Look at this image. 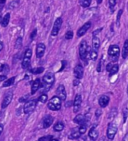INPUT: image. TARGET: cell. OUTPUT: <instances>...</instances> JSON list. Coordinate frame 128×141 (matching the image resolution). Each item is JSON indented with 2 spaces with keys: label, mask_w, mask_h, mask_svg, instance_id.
I'll list each match as a JSON object with an SVG mask.
<instances>
[{
  "label": "cell",
  "mask_w": 128,
  "mask_h": 141,
  "mask_svg": "<svg viewBox=\"0 0 128 141\" xmlns=\"http://www.w3.org/2000/svg\"><path fill=\"white\" fill-rule=\"evenodd\" d=\"M55 81L54 75L52 72H47L43 77L42 88L45 91H48Z\"/></svg>",
  "instance_id": "obj_1"
},
{
  "label": "cell",
  "mask_w": 128,
  "mask_h": 141,
  "mask_svg": "<svg viewBox=\"0 0 128 141\" xmlns=\"http://www.w3.org/2000/svg\"><path fill=\"white\" fill-rule=\"evenodd\" d=\"M48 107L52 111H57L61 108V100L57 96L53 97L49 100Z\"/></svg>",
  "instance_id": "obj_2"
},
{
  "label": "cell",
  "mask_w": 128,
  "mask_h": 141,
  "mask_svg": "<svg viewBox=\"0 0 128 141\" xmlns=\"http://www.w3.org/2000/svg\"><path fill=\"white\" fill-rule=\"evenodd\" d=\"M118 131V125L115 122L109 123L107 129V137L109 140H113Z\"/></svg>",
  "instance_id": "obj_3"
},
{
  "label": "cell",
  "mask_w": 128,
  "mask_h": 141,
  "mask_svg": "<svg viewBox=\"0 0 128 141\" xmlns=\"http://www.w3.org/2000/svg\"><path fill=\"white\" fill-rule=\"evenodd\" d=\"M32 57V50L28 48L26 49L24 54V57L23 59V62H22V67L24 69H27L30 65V59Z\"/></svg>",
  "instance_id": "obj_4"
},
{
  "label": "cell",
  "mask_w": 128,
  "mask_h": 141,
  "mask_svg": "<svg viewBox=\"0 0 128 141\" xmlns=\"http://www.w3.org/2000/svg\"><path fill=\"white\" fill-rule=\"evenodd\" d=\"M37 105V101L36 100H30L27 103H26L24 106V112L25 114H28L30 112H32L34 109H36Z\"/></svg>",
  "instance_id": "obj_5"
},
{
  "label": "cell",
  "mask_w": 128,
  "mask_h": 141,
  "mask_svg": "<svg viewBox=\"0 0 128 141\" xmlns=\"http://www.w3.org/2000/svg\"><path fill=\"white\" fill-rule=\"evenodd\" d=\"M119 54H120V48L117 45H111L109 48L108 50V54L109 56L115 58L114 60H117L118 58L119 57Z\"/></svg>",
  "instance_id": "obj_6"
},
{
  "label": "cell",
  "mask_w": 128,
  "mask_h": 141,
  "mask_svg": "<svg viewBox=\"0 0 128 141\" xmlns=\"http://www.w3.org/2000/svg\"><path fill=\"white\" fill-rule=\"evenodd\" d=\"M88 52V47L87 45V42L85 41L82 42L80 47H79V54H80V58L82 60H85V58H87V54Z\"/></svg>",
  "instance_id": "obj_7"
},
{
  "label": "cell",
  "mask_w": 128,
  "mask_h": 141,
  "mask_svg": "<svg viewBox=\"0 0 128 141\" xmlns=\"http://www.w3.org/2000/svg\"><path fill=\"white\" fill-rule=\"evenodd\" d=\"M62 23H63V20H62V18H59L55 20L54 26H53V29H52V31H51V35L53 36H57L58 32H59L60 28H61Z\"/></svg>",
  "instance_id": "obj_8"
},
{
  "label": "cell",
  "mask_w": 128,
  "mask_h": 141,
  "mask_svg": "<svg viewBox=\"0 0 128 141\" xmlns=\"http://www.w3.org/2000/svg\"><path fill=\"white\" fill-rule=\"evenodd\" d=\"M13 99V93L12 92H8L5 94V96L4 97V99L2 103V108L5 109L7 106L10 104V103L11 102Z\"/></svg>",
  "instance_id": "obj_9"
},
{
  "label": "cell",
  "mask_w": 128,
  "mask_h": 141,
  "mask_svg": "<svg viewBox=\"0 0 128 141\" xmlns=\"http://www.w3.org/2000/svg\"><path fill=\"white\" fill-rule=\"evenodd\" d=\"M90 26H91V23H90V22H87L86 24H84L78 30L77 36H78V37L83 36L84 35L88 32V30L90 28Z\"/></svg>",
  "instance_id": "obj_10"
},
{
  "label": "cell",
  "mask_w": 128,
  "mask_h": 141,
  "mask_svg": "<svg viewBox=\"0 0 128 141\" xmlns=\"http://www.w3.org/2000/svg\"><path fill=\"white\" fill-rule=\"evenodd\" d=\"M57 97L61 100H65L66 99V90H65V88L63 84H60L59 85V87L57 89Z\"/></svg>",
  "instance_id": "obj_11"
},
{
  "label": "cell",
  "mask_w": 128,
  "mask_h": 141,
  "mask_svg": "<svg viewBox=\"0 0 128 141\" xmlns=\"http://www.w3.org/2000/svg\"><path fill=\"white\" fill-rule=\"evenodd\" d=\"M84 75V68L83 66L80 64L77 65L74 69V76L78 79H81Z\"/></svg>",
  "instance_id": "obj_12"
},
{
  "label": "cell",
  "mask_w": 128,
  "mask_h": 141,
  "mask_svg": "<svg viewBox=\"0 0 128 141\" xmlns=\"http://www.w3.org/2000/svg\"><path fill=\"white\" fill-rule=\"evenodd\" d=\"M109 100H110V99L109 97L106 95H102L99 98V105L100 106V107L105 108L108 106Z\"/></svg>",
  "instance_id": "obj_13"
},
{
  "label": "cell",
  "mask_w": 128,
  "mask_h": 141,
  "mask_svg": "<svg viewBox=\"0 0 128 141\" xmlns=\"http://www.w3.org/2000/svg\"><path fill=\"white\" fill-rule=\"evenodd\" d=\"M82 96L80 94H77L75 96V100H74V112H77L78 111V109L80 108V106L82 104Z\"/></svg>",
  "instance_id": "obj_14"
},
{
  "label": "cell",
  "mask_w": 128,
  "mask_h": 141,
  "mask_svg": "<svg viewBox=\"0 0 128 141\" xmlns=\"http://www.w3.org/2000/svg\"><path fill=\"white\" fill-rule=\"evenodd\" d=\"M45 51V45L43 43H39L36 48V56L38 58L43 57Z\"/></svg>",
  "instance_id": "obj_15"
},
{
  "label": "cell",
  "mask_w": 128,
  "mask_h": 141,
  "mask_svg": "<svg viewBox=\"0 0 128 141\" xmlns=\"http://www.w3.org/2000/svg\"><path fill=\"white\" fill-rule=\"evenodd\" d=\"M54 122V118L51 115H46L43 120V128H49Z\"/></svg>",
  "instance_id": "obj_16"
},
{
  "label": "cell",
  "mask_w": 128,
  "mask_h": 141,
  "mask_svg": "<svg viewBox=\"0 0 128 141\" xmlns=\"http://www.w3.org/2000/svg\"><path fill=\"white\" fill-rule=\"evenodd\" d=\"M98 135H99L98 131L95 128H92L89 131L88 136H89V137L90 138V140H96V139L98 138Z\"/></svg>",
  "instance_id": "obj_17"
},
{
  "label": "cell",
  "mask_w": 128,
  "mask_h": 141,
  "mask_svg": "<svg viewBox=\"0 0 128 141\" xmlns=\"http://www.w3.org/2000/svg\"><path fill=\"white\" fill-rule=\"evenodd\" d=\"M73 121L75 123H76L78 125H82V124H86L85 123V117L82 114H79L76 115L75 117V119H73Z\"/></svg>",
  "instance_id": "obj_18"
},
{
  "label": "cell",
  "mask_w": 128,
  "mask_h": 141,
  "mask_svg": "<svg viewBox=\"0 0 128 141\" xmlns=\"http://www.w3.org/2000/svg\"><path fill=\"white\" fill-rule=\"evenodd\" d=\"M92 44H93V49L97 51L100 46V40L96 36H94L93 37V41H92Z\"/></svg>",
  "instance_id": "obj_19"
},
{
  "label": "cell",
  "mask_w": 128,
  "mask_h": 141,
  "mask_svg": "<svg viewBox=\"0 0 128 141\" xmlns=\"http://www.w3.org/2000/svg\"><path fill=\"white\" fill-rule=\"evenodd\" d=\"M39 87H40V79L37 78L34 81V82L32 84V88H31V94H34L38 91Z\"/></svg>",
  "instance_id": "obj_20"
},
{
  "label": "cell",
  "mask_w": 128,
  "mask_h": 141,
  "mask_svg": "<svg viewBox=\"0 0 128 141\" xmlns=\"http://www.w3.org/2000/svg\"><path fill=\"white\" fill-rule=\"evenodd\" d=\"M128 57V39L125 40L124 44L122 49V58L123 59H126Z\"/></svg>",
  "instance_id": "obj_21"
},
{
  "label": "cell",
  "mask_w": 128,
  "mask_h": 141,
  "mask_svg": "<svg viewBox=\"0 0 128 141\" xmlns=\"http://www.w3.org/2000/svg\"><path fill=\"white\" fill-rule=\"evenodd\" d=\"M80 136H81V134L78 131V128H75V129H73L71 131L70 134L69 136V139H72V140L73 139H78V138L80 137Z\"/></svg>",
  "instance_id": "obj_22"
},
{
  "label": "cell",
  "mask_w": 128,
  "mask_h": 141,
  "mask_svg": "<svg viewBox=\"0 0 128 141\" xmlns=\"http://www.w3.org/2000/svg\"><path fill=\"white\" fill-rule=\"evenodd\" d=\"M9 20H10V14L9 13H7L4 16L3 19L2 20V26L3 27H5L8 26V23H9Z\"/></svg>",
  "instance_id": "obj_23"
},
{
  "label": "cell",
  "mask_w": 128,
  "mask_h": 141,
  "mask_svg": "<svg viewBox=\"0 0 128 141\" xmlns=\"http://www.w3.org/2000/svg\"><path fill=\"white\" fill-rule=\"evenodd\" d=\"M119 70V66L118 64H115V65H112L111 70H109V76H112L113 75L116 74Z\"/></svg>",
  "instance_id": "obj_24"
},
{
  "label": "cell",
  "mask_w": 128,
  "mask_h": 141,
  "mask_svg": "<svg viewBox=\"0 0 128 141\" xmlns=\"http://www.w3.org/2000/svg\"><path fill=\"white\" fill-rule=\"evenodd\" d=\"M64 128V125L63 122H57L54 126V130L57 132H60L61 131H63Z\"/></svg>",
  "instance_id": "obj_25"
},
{
  "label": "cell",
  "mask_w": 128,
  "mask_h": 141,
  "mask_svg": "<svg viewBox=\"0 0 128 141\" xmlns=\"http://www.w3.org/2000/svg\"><path fill=\"white\" fill-rule=\"evenodd\" d=\"M14 80H15V77H12V78H11L8 79V80H6V81H5V82L3 83L2 86H3L4 88L9 87V86L12 85L13 84H14Z\"/></svg>",
  "instance_id": "obj_26"
},
{
  "label": "cell",
  "mask_w": 128,
  "mask_h": 141,
  "mask_svg": "<svg viewBox=\"0 0 128 141\" xmlns=\"http://www.w3.org/2000/svg\"><path fill=\"white\" fill-rule=\"evenodd\" d=\"M89 56L90 58L92 60H96V58H97V56H98L97 51L94 50V49L89 51Z\"/></svg>",
  "instance_id": "obj_27"
},
{
  "label": "cell",
  "mask_w": 128,
  "mask_h": 141,
  "mask_svg": "<svg viewBox=\"0 0 128 141\" xmlns=\"http://www.w3.org/2000/svg\"><path fill=\"white\" fill-rule=\"evenodd\" d=\"M92 0H80L79 1V4L81 6H82L83 8H88L90 6V3H91Z\"/></svg>",
  "instance_id": "obj_28"
},
{
  "label": "cell",
  "mask_w": 128,
  "mask_h": 141,
  "mask_svg": "<svg viewBox=\"0 0 128 141\" xmlns=\"http://www.w3.org/2000/svg\"><path fill=\"white\" fill-rule=\"evenodd\" d=\"M81 126L78 128V131L80 132L81 134H85V132L87 131V128H88V125H85V124H82V125H80Z\"/></svg>",
  "instance_id": "obj_29"
},
{
  "label": "cell",
  "mask_w": 128,
  "mask_h": 141,
  "mask_svg": "<svg viewBox=\"0 0 128 141\" xmlns=\"http://www.w3.org/2000/svg\"><path fill=\"white\" fill-rule=\"evenodd\" d=\"M21 47H22V38L19 37V38H18V39L16 40V42H15V48L20 49Z\"/></svg>",
  "instance_id": "obj_30"
},
{
  "label": "cell",
  "mask_w": 128,
  "mask_h": 141,
  "mask_svg": "<svg viewBox=\"0 0 128 141\" xmlns=\"http://www.w3.org/2000/svg\"><path fill=\"white\" fill-rule=\"evenodd\" d=\"M47 100H48V96H47V94H42L41 96L38 97V101L42 103H46L47 102Z\"/></svg>",
  "instance_id": "obj_31"
},
{
  "label": "cell",
  "mask_w": 128,
  "mask_h": 141,
  "mask_svg": "<svg viewBox=\"0 0 128 141\" xmlns=\"http://www.w3.org/2000/svg\"><path fill=\"white\" fill-rule=\"evenodd\" d=\"M122 14H123V10L120 9L118 11V15H117V19H116V24H117L118 26H119V25H120V20H121V17Z\"/></svg>",
  "instance_id": "obj_32"
},
{
  "label": "cell",
  "mask_w": 128,
  "mask_h": 141,
  "mask_svg": "<svg viewBox=\"0 0 128 141\" xmlns=\"http://www.w3.org/2000/svg\"><path fill=\"white\" fill-rule=\"evenodd\" d=\"M44 71V68L43 67H39V68H36V69H33L31 70L32 73L34 74H39V73H42V72Z\"/></svg>",
  "instance_id": "obj_33"
},
{
  "label": "cell",
  "mask_w": 128,
  "mask_h": 141,
  "mask_svg": "<svg viewBox=\"0 0 128 141\" xmlns=\"http://www.w3.org/2000/svg\"><path fill=\"white\" fill-rule=\"evenodd\" d=\"M116 2H117V0H109V8H110V9H111L112 11L114 9L115 5H116Z\"/></svg>",
  "instance_id": "obj_34"
},
{
  "label": "cell",
  "mask_w": 128,
  "mask_h": 141,
  "mask_svg": "<svg viewBox=\"0 0 128 141\" xmlns=\"http://www.w3.org/2000/svg\"><path fill=\"white\" fill-rule=\"evenodd\" d=\"M53 137L52 136H50V135H48V136H45V137H41L39 138L38 140H43V141H50L53 140Z\"/></svg>",
  "instance_id": "obj_35"
},
{
  "label": "cell",
  "mask_w": 128,
  "mask_h": 141,
  "mask_svg": "<svg viewBox=\"0 0 128 141\" xmlns=\"http://www.w3.org/2000/svg\"><path fill=\"white\" fill-rule=\"evenodd\" d=\"M65 38L66 39H71L73 38V32L72 31H68L65 35Z\"/></svg>",
  "instance_id": "obj_36"
},
{
  "label": "cell",
  "mask_w": 128,
  "mask_h": 141,
  "mask_svg": "<svg viewBox=\"0 0 128 141\" xmlns=\"http://www.w3.org/2000/svg\"><path fill=\"white\" fill-rule=\"evenodd\" d=\"M4 72H5V75L6 76V73H8V72H9V67H8V66L6 65V64H5V65H3V67H2V70Z\"/></svg>",
  "instance_id": "obj_37"
},
{
  "label": "cell",
  "mask_w": 128,
  "mask_h": 141,
  "mask_svg": "<svg viewBox=\"0 0 128 141\" xmlns=\"http://www.w3.org/2000/svg\"><path fill=\"white\" fill-rule=\"evenodd\" d=\"M127 115H128L127 109H125V111H124V123L126 122V120H127Z\"/></svg>",
  "instance_id": "obj_38"
},
{
  "label": "cell",
  "mask_w": 128,
  "mask_h": 141,
  "mask_svg": "<svg viewBox=\"0 0 128 141\" xmlns=\"http://www.w3.org/2000/svg\"><path fill=\"white\" fill-rule=\"evenodd\" d=\"M101 65H102V60H100L99 61V64H98V66L96 67V70L97 72H101Z\"/></svg>",
  "instance_id": "obj_39"
},
{
  "label": "cell",
  "mask_w": 128,
  "mask_h": 141,
  "mask_svg": "<svg viewBox=\"0 0 128 141\" xmlns=\"http://www.w3.org/2000/svg\"><path fill=\"white\" fill-rule=\"evenodd\" d=\"M36 32H37V30L36 29H35L34 30H33V32H32V34H31V36H30V38L31 39H33L34 37L36 36Z\"/></svg>",
  "instance_id": "obj_40"
},
{
  "label": "cell",
  "mask_w": 128,
  "mask_h": 141,
  "mask_svg": "<svg viewBox=\"0 0 128 141\" xmlns=\"http://www.w3.org/2000/svg\"><path fill=\"white\" fill-rule=\"evenodd\" d=\"M7 78V76L5 75H0V82L5 81Z\"/></svg>",
  "instance_id": "obj_41"
},
{
  "label": "cell",
  "mask_w": 128,
  "mask_h": 141,
  "mask_svg": "<svg viewBox=\"0 0 128 141\" xmlns=\"http://www.w3.org/2000/svg\"><path fill=\"white\" fill-rule=\"evenodd\" d=\"M102 114V111L101 109H97L96 111V117H100V115Z\"/></svg>",
  "instance_id": "obj_42"
},
{
  "label": "cell",
  "mask_w": 128,
  "mask_h": 141,
  "mask_svg": "<svg viewBox=\"0 0 128 141\" xmlns=\"http://www.w3.org/2000/svg\"><path fill=\"white\" fill-rule=\"evenodd\" d=\"M112 63H109V64L106 66V70L109 72V70H110L111 68H112Z\"/></svg>",
  "instance_id": "obj_43"
},
{
  "label": "cell",
  "mask_w": 128,
  "mask_h": 141,
  "mask_svg": "<svg viewBox=\"0 0 128 141\" xmlns=\"http://www.w3.org/2000/svg\"><path fill=\"white\" fill-rule=\"evenodd\" d=\"M79 79H78L77 78L76 80H74V82H73V84H74V86H76V85H78V84H79V81H78Z\"/></svg>",
  "instance_id": "obj_44"
},
{
  "label": "cell",
  "mask_w": 128,
  "mask_h": 141,
  "mask_svg": "<svg viewBox=\"0 0 128 141\" xmlns=\"http://www.w3.org/2000/svg\"><path fill=\"white\" fill-rule=\"evenodd\" d=\"M123 140H125V141H128V133L127 134L125 135V137L123 138Z\"/></svg>",
  "instance_id": "obj_45"
},
{
  "label": "cell",
  "mask_w": 128,
  "mask_h": 141,
  "mask_svg": "<svg viewBox=\"0 0 128 141\" xmlns=\"http://www.w3.org/2000/svg\"><path fill=\"white\" fill-rule=\"evenodd\" d=\"M2 131H3V125L0 124V135H1V134H2Z\"/></svg>",
  "instance_id": "obj_46"
},
{
  "label": "cell",
  "mask_w": 128,
  "mask_h": 141,
  "mask_svg": "<svg viewBox=\"0 0 128 141\" xmlns=\"http://www.w3.org/2000/svg\"><path fill=\"white\" fill-rule=\"evenodd\" d=\"M3 48V43L0 41V51H2Z\"/></svg>",
  "instance_id": "obj_47"
},
{
  "label": "cell",
  "mask_w": 128,
  "mask_h": 141,
  "mask_svg": "<svg viewBox=\"0 0 128 141\" xmlns=\"http://www.w3.org/2000/svg\"><path fill=\"white\" fill-rule=\"evenodd\" d=\"M96 2H97V4H101L102 2V0H96Z\"/></svg>",
  "instance_id": "obj_48"
},
{
  "label": "cell",
  "mask_w": 128,
  "mask_h": 141,
  "mask_svg": "<svg viewBox=\"0 0 128 141\" xmlns=\"http://www.w3.org/2000/svg\"><path fill=\"white\" fill-rule=\"evenodd\" d=\"M2 67H3V65H2V64H0V72L2 70Z\"/></svg>",
  "instance_id": "obj_49"
},
{
  "label": "cell",
  "mask_w": 128,
  "mask_h": 141,
  "mask_svg": "<svg viewBox=\"0 0 128 141\" xmlns=\"http://www.w3.org/2000/svg\"><path fill=\"white\" fill-rule=\"evenodd\" d=\"M5 2V0H0V4H3Z\"/></svg>",
  "instance_id": "obj_50"
},
{
  "label": "cell",
  "mask_w": 128,
  "mask_h": 141,
  "mask_svg": "<svg viewBox=\"0 0 128 141\" xmlns=\"http://www.w3.org/2000/svg\"><path fill=\"white\" fill-rule=\"evenodd\" d=\"M1 22H2V17L0 16V23H1Z\"/></svg>",
  "instance_id": "obj_51"
},
{
  "label": "cell",
  "mask_w": 128,
  "mask_h": 141,
  "mask_svg": "<svg viewBox=\"0 0 128 141\" xmlns=\"http://www.w3.org/2000/svg\"><path fill=\"white\" fill-rule=\"evenodd\" d=\"M127 94H128V85H127Z\"/></svg>",
  "instance_id": "obj_52"
}]
</instances>
